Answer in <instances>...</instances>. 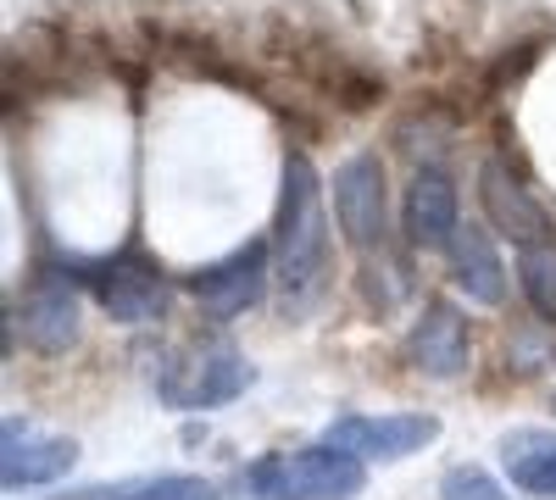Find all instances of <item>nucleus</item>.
Listing matches in <instances>:
<instances>
[{"mask_svg": "<svg viewBox=\"0 0 556 500\" xmlns=\"http://www.w3.org/2000/svg\"><path fill=\"white\" fill-rule=\"evenodd\" d=\"M278 290L285 311L306 317L323 295V267H329V217H323V184L317 167L295 151L285 162V184H278Z\"/></svg>", "mask_w": 556, "mask_h": 500, "instance_id": "nucleus-1", "label": "nucleus"}, {"mask_svg": "<svg viewBox=\"0 0 556 500\" xmlns=\"http://www.w3.org/2000/svg\"><path fill=\"white\" fill-rule=\"evenodd\" d=\"M245 484L256 500H356L367 473L351 450L312 445V450H273V457L251 462Z\"/></svg>", "mask_w": 556, "mask_h": 500, "instance_id": "nucleus-2", "label": "nucleus"}, {"mask_svg": "<svg viewBox=\"0 0 556 500\" xmlns=\"http://www.w3.org/2000/svg\"><path fill=\"white\" fill-rule=\"evenodd\" d=\"M440 439V418L429 412H390V418H340L329 428V445L351 450L362 462H401V457H417V450H429Z\"/></svg>", "mask_w": 556, "mask_h": 500, "instance_id": "nucleus-3", "label": "nucleus"}, {"mask_svg": "<svg viewBox=\"0 0 556 500\" xmlns=\"http://www.w3.org/2000/svg\"><path fill=\"white\" fill-rule=\"evenodd\" d=\"M334 217L356 251H374L384 245L390 229V206H384V167L379 156H351L334 172Z\"/></svg>", "mask_w": 556, "mask_h": 500, "instance_id": "nucleus-4", "label": "nucleus"}, {"mask_svg": "<svg viewBox=\"0 0 556 500\" xmlns=\"http://www.w3.org/2000/svg\"><path fill=\"white\" fill-rule=\"evenodd\" d=\"M78 467V445L67 434H34L17 418L7 423V445H0V484L12 495L23 489H45Z\"/></svg>", "mask_w": 556, "mask_h": 500, "instance_id": "nucleus-5", "label": "nucleus"}, {"mask_svg": "<svg viewBox=\"0 0 556 500\" xmlns=\"http://www.w3.org/2000/svg\"><path fill=\"white\" fill-rule=\"evenodd\" d=\"M262 290H267V245L262 240H251L245 251H235L228 261H217V267H206V272L190 279V295L201 300L206 317H217V323L251 311L262 300Z\"/></svg>", "mask_w": 556, "mask_h": 500, "instance_id": "nucleus-6", "label": "nucleus"}, {"mask_svg": "<svg viewBox=\"0 0 556 500\" xmlns=\"http://www.w3.org/2000/svg\"><path fill=\"white\" fill-rule=\"evenodd\" d=\"M468 323H462V311L445 306V300H429L424 317H417V329L406 334V361L417 373H429V379H456L462 368H468Z\"/></svg>", "mask_w": 556, "mask_h": 500, "instance_id": "nucleus-7", "label": "nucleus"}, {"mask_svg": "<svg viewBox=\"0 0 556 500\" xmlns=\"http://www.w3.org/2000/svg\"><path fill=\"white\" fill-rule=\"evenodd\" d=\"M23 334L34 339V350L62 356L78 339V290L62 272H39L23 295Z\"/></svg>", "mask_w": 556, "mask_h": 500, "instance_id": "nucleus-8", "label": "nucleus"}, {"mask_svg": "<svg viewBox=\"0 0 556 500\" xmlns=\"http://www.w3.org/2000/svg\"><path fill=\"white\" fill-rule=\"evenodd\" d=\"M479 201H484V217L495 222V229L506 240H518V245H545V211L534 206V195L518 184L513 172H506V162H484L479 172Z\"/></svg>", "mask_w": 556, "mask_h": 500, "instance_id": "nucleus-9", "label": "nucleus"}, {"mask_svg": "<svg viewBox=\"0 0 556 500\" xmlns=\"http://www.w3.org/2000/svg\"><path fill=\"white\" fill-rule=\"evenodd\" d=\"M406 240L417 245V251H440V245H451L462 229H456V190H451V178L445 172H434V167H424L412 178V190H406Z\"/></svg>", "mask_w": 556, "mask_h": 500, "instance_id": "nucleus-10", "label": "nucleus"}, {"mask_svg": "<svg viewBox=\"0 0 556 500\" xmlns=\"http://www.w3.org/2000/svg\"><path fill=\"white\" fill-rule=\"evenodd\" d=\"M256 373H251V361L245 356H235V350H212V356H201L190 373H167V400L173 406H228L235 395H245V384H251Z\"/></svg>", "mask_w": 556, "mask_h": 500, "instance_id": "nucleus-11", "label": "nucleus"}, {"mask_svg": "<svg viewBox=\"0 0 556 500\" xmlns=\"http://www.w3.org/2000/svg\"><path fill=\"white\" fill-rule=\"evenodd\" d=\"M101 311L112 317V323H156L167 295L156 284V272H146L139 261H117L112 272H101Z\"/></svg>", "mask_w": 556, "mask_h": 500, "instance_id": "nucleus-12", "label": "nucleus"}, {"mask_svg": "<svg viewBox=\"0 0 556 500\" xmlns=\"http://www.w3.org/2000/svg\"><path fill=\"white\" fill-rule=\"evenodd\" d=\"M451 284L468 300H479V306H501V295H506L501 256H495V245L479 229H462L451 240Z\"/></svg>", "mask_w": 556, "mask_h": 500, "instance_id": "nucleus-13", "label": "nucleus"}, {"mask_svg": "<svg viewBox=\"0 0 556 500\" xmlns=\"http://www.w3.org/2000/svg\"><path fill=\"white\" fill-rule=\"evenodd\" d=\"M501 462L513 473V484H523L529 495H556V434H534V428L506 434Z\"/></svg>", "mask_w": 556, "mask_h": 500, "instance_id": "nucleus-14", "label": "nucleus"}, {"mask_svg": "<svg viewBox=\"0 0 556 500\" xmlns=\"http://www.w3.org/2000/svg\"><path fill=\"white\" fill-rule=\"evenodd\" d=\"M67 500H217V484L190 478V473H162V478H128V484H101Z\"/></svg>", "mask_w": 556, "mask_h": 500, "instance_id": "nucleus-15", "label": "nucleus"}, {"mask_svg": "<svg viewBox=\"0 0 556 500\" xmlns=\"http://www.w3.org/2000/svg\"><path fill=\"white\" fill-rule=\"evenodd\" d=\"M518 279H523L529 306L545 317V323H556V245H523Z\"/></svg>", "mask_w": 556, "mask_h": 500, "instance_id": "nucleus-16", "label": "nucleus"}, {"mask_svg": "<svg viewBox=\"0 0 556 500\" xmlns=\"http://www.w3.org/2000/svg\"><path fill=\"white\" fill-rule=\"evenodd\" d=\"M440 500H506V489L484 467H451L440 484Z\"/></svg>", "mask_w": 556, "mask_h": 500, "instance_id": "nucleus-17", "label": "nucleus"}]
</instances>
